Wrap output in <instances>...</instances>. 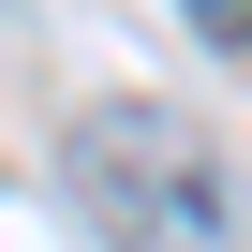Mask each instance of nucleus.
Returning a JSON list of instances; mask_svg holds the SVG:
<instances>
[{
    "label": "nucleus",
    "instance_id": "obj_1",
    "mask_svg": "<svg viewBox=\"0 0 252 252\" xmlns=\"http://www.w3.org/2000/svg\"><path fill=\"white\" fill-rule=\"evenodd\" d=\"M60 178L104 222V252H208L222 237V163L178 134L163 104H89L74 149H60Z\"/></svg>",
    "mask_w": 252,
    "mask_h": 252
},
{
    "label": "nucleus",
    "instance_id": "obj_2",
    "mask_svg": "<svg viewBox=\"0 0 252 252\" xmlns=\"http://www.w3.org/2000/svg\"><path fill=\"white\" fill-rule=\"evenodd\" d=\"M178 30H208V45H252V0H178Z\"/></svg>",
    "mask_w": 252,
    "mask_h": 252
}]
</instances>
